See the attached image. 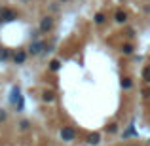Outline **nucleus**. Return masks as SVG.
<instances>
[{"instance_id":"1","label":"nucleus","mask_w":150,"mask_h":146,"mask_svg":"<svg viewBox=\"0 0 150 146\" xmlns=\"http://www.w3.org/2000/svg\"><path fill=\"white\" fill-rule=\"evenodd\" d=\"M51 29H53V19H51L50 15H46V17H42V21H40V29H38V30L46 34V32H50Z\"/></svg>"},{"instance_id":"2","label":"nucleus","mask_w":150,"mask_h":146,"mask_svg":"<svg viewBox=\"0 0 150 146\" xmlns=\"http://www.w3.org/2000/svg\"><path fill=\"white\" fill-rule=\"evenodd\" d=\"M59 135H61V139L65 140V142H72L74 137H76V133H74V129H72V127H63Z\"/></svg>"},{"instance_id":"3","label":"nucleus","mask_w":150,"mask_h":146,"mask_svg":"<svg viewBox=\"0 0 150 146\" xmlns=\"http://www.w3.org/2000/svg\"><path fill=\"white\" fill-rule=\"evenodd\" d=\"M44 48H46V44L42 40H34L33 44H30V48H29V53L30 55H38V53H42Z\"/></svg>"},{"instance_id":"4","label":"nucleus","mask_w":150,"mask_h":146,"mask_svg":"<svg viewBox=\"0 0 150 146\" xmlns=\"http://www.w3.org/2000/svg\"><path fill=\"white\" fill-rule=\"evenodd\" d=\"M0 19H2V21H6V23H10V21H13V19H15V13L11 10H2Z\"/></svg>"},{"instance_id":"5","label":"nucleus","mask_w":150,"mask_h":146,"mask_svg":"<svg viewBox=\"0 0 150 146\" xmlns=\"http://www.w3.org/2000/svg\"><path fill=\"white\" fill-rule=\"evenodd\" d=\"M25 59H27V53H25V51H17V53H15V57H13V61L17 63V65H21V63H25Z\"/></svg>"},{"instance_id":"6","label":"nucleus","mask_w":150,"mask_h":146,"mask_svg":"<svg viewBox=\"0 0 150 146\" xmlns=\"http://www.w3.org/2000/svg\"><path fill=\"white\" fill-rule=\"evenodd\" d=\"M88 142H89V144H93V146L99 144V142H101V135H99V133H93V135H89Z\"/></svg>"},{"instance_id":"7","label":"nucleus","mask_w":150,"mask_h":146,"mask_svg":"<svg viewBox=\"0 0 150 146\" xmlns=\"http://www.w3.org/2000/svg\"><path fill=\"white\" fill-rule=\"evenodd\" d=\"M125 19H127V15H125L124 11H116V21L118 23H124Z\"/></svg>"},{"instance_id":"8","label":"nucleus","mask_w":150,"mask_h":146,"mask_svg":"<svg viewBox=\"0 0 150 146\" xmlns=\"http://www.w3.org/2000/svg\"><path fill=\"white\" fill-rule=\"evenodd\" d=\"M131 85H133V82L129 80V78H124V80H122V87L124 89H131Z\"/></svg>"},{"instance_id":"9","label":"nucleus","mask_w":150,"mask_h":146,"mask_svg":"<svg viewBox=\"0 0 150 146\" xmlns=\"http://www.w3.org/2000/svg\"><path fill=\"white\" fill-rule=\"evenodd\" d=\"M143 80L150 82V65H148V66H144V68H143Z\"/></svg>"},{"instance_id":"10","label":"nucleus","mask_w":150,"mask_h":146,"mask_svg":"<svg viewBox=\"0 0 150 146\" xmlns=\"http://www.w3.org/2000/svg\"><path fill=\"white\" fill-rule=\"evenodd\" d=\"M42 99H44L46 102H51V101H53L55 97H53V93H51V91H46V93H44V97H42Z\"/></svg>"},{"instance_id":"11","label":"nucleus","mask_w":150,"mask_h":146,"mask_svg":"<svg viewBox=\"0 0 150 146\" xmlns=\"http://www.w3.org/2000/svg\"><path fill=\"white\" fill-rule=\"evenodd\" d=\"M122 51H124L125 55H129V53H133V46L131 44H125L124 48H122Z\"/></svg>"},{"instance_id":"12","label":"nucleus","mask_w":150,"mask_h":146,"mask_svg":"<svg viewBox=\"0 0 150 146\" xmlns=\"http://www.w3.org/2000/svg\"><path fill=\"white\" fill-rule=\"evenodd\" d=\"M19 127H21V131H27V129L30 127V123L27 120H23V121H19Z\"/></svg>"},{"instance_id":"13","label":"nucleus","mask_w":150,"mask_h":146,"mask_svg":"<svg viewBox=\"0 0 150 146\" xmlns=\"http://www.w3.org/2000/svg\"><path fill=\"white\" fill-rule=\"evenodd\" d=\"M95 23H97V25H103V23H105V15H103V13H97L95 15Z\"/></svg>"},{"instance_id":"14","label":"nucleus","mask_w":150,"mask_h":146,"mask_svg":"<svg viewBox=\"0 0 150 146\" xmlns=\"http://www.w3.org/2000/svg\"><path fill=\"white\" fill-rule=\"evenodd\" d=\"M59 66H61V63H59V61H51L50 63V68L51 70H59Z\"/></svg>"},{"instance_id":"15","label":"nucleus","mask_w":150,"mask_h":146,"mask_svg":"<svg viewBox=\"0 0 150 146\" xmlns=\"http://www.w3.org/2000/svg\"><path fill=\"white\" fill-rule=\"evenodd\" d=\"M6 118H8L6 110H2V108H0V121H4V120H6Z\"/></svg>"},{"instance_id":"16","label":"nucleus","mask_w":150,"mask_h":146,"mask_svg":"<svg viewBox=\"0 0 150 146\" xmlns=\"http://www.w3.org/2000/svg\"><path fill=\"white\" fill-rule=\"evenodd\" d=\"M8 57H10V51H2V53H0V59H8Z\"/></svg>"},{"instance_id":"17","label":"nucleus","mask_w":150,"mask_h":146,"mask_svg":"<svg viewBox=\"0 0 150 146\" xmlns=\"http://www.w3.org/2000/svg\"><path fill=\"white\" fill-rule=\"evenodd\" d=\"M108 131H110V133H116V131H118V127H116V123H112V125H110V127H108Z\"/></svg>"},{"instance_id":"18","label":"nucleus","mask_w":150,"mask_h":146,"mask_svg":"<svg viewBox=\"0 0 150 146\" xmlns=\"http://www.w3.org/2000/svg\"><path fill=\"white\" fill-rule=\"evenodd\" d=\"M0 15H2V10H0Z\"/></svg>"}]
</instances>
